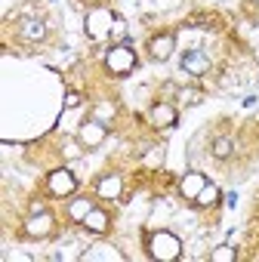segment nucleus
Wrapping results in <instances>:
<instances>
[{
    "mask_svg": "<svg viewBox=\"0 0 259 262\" xmlns=\"http://www.w3.org/2000/svg\"><path fill=\"white\" fill-rule=\"evenodd\" d=\"M145 250H148V256L155 262H176L182 256V241L173 231L161 228V231H148L145 234Z\"/></svg>",
    "mask_w": 259,
    "mask_h": 262,
    "instance_id": "nucleus-1",
    "label": "nucleus"
},
{
    "mask_svg": "<svg viewBox=\"0 0 259 262\" xmlns=\"http://www.w3.org/2000/svg\"><path fill=\"white\" fill-rule=\"evenodd\" d=\"M117 13L114 10H108V7H93L90 13H87V19H83V31H87V37L90 40H105V37H114V28H117Z\"/></svg>",
    "mask_w": 259,
    "mask_h": 262,
    "instance_id": "nucleus-2",
    "label": "nucleus"
},
{
    "mask_svg": "<svg viewBox=\"0 0 259 262\" xmlns=\"http://www.w3.org/2000/svg\"><path fill=\"white\" fill-rule=\"evenodd\" d=\"M105 68L114 74V77H126V74H133L136 68V53L130 43H114L108 53H105Z\"/></svg>",
    "mask_w": 259,
    "mask_h": 262,
    "instance_id": "nucleus-3",
    "label": "nucleus"
},
{
    "mask_svg": "<svg viewBox=\"0 0 259 262\" xmlns=\"http://www.w3.org/2000/svg\"><path fill=\"white\" fill-rule=\"evenodd\" d=\"M47 191L53 194V198H71L74 191H77V176L71 173V170H53L50 176H47Z\"/></svg>",
    "mask_w": 259,
    "mask_h": 262,
    "instance_id": "nucleus-4",
    "label": "nucleus"
},
{
    "mask_svg": "<svg viewBox=\"0 0 259 262\" xmlns=\"http://www.w3.org/2000/svg\"><path fill=\"white\" fill-rule=\"evenodd\" d=\"M53 228H56V219H53V213H50V210H37V213H31V216L25 219V234H28V237H34V241L50 237V234H53Z\"/></svg>",
    "mask_w": 259,
    "mask_h": 262,
    "instance_id": "nucleus-5",
    "label": "nucleus"
},
{
    "mask_svg": "<svg viewBox=\"0 0 259 262\" xmlns=\"http://www.w3.org/2000/svg\"><path fill=\"white\" fill-rule=\"evenodd\" d=\"M16 34H19L22 40H28V43H40V40L50 34V28H47V22H44L40 16H25V19L16 22Z\"/></svg>",
    "mask_w": 259,
    "mask_h": 262,
    "instance_id": "nucleus-6",
    "label": "nucleus"
},
{
    "mask_svg": "<svg viewBox=\"0 0 259 262\" xmlns=\"http://www.w3.org/2000/svg\"><path fill=\"white\" fill-rule=\"evenodd\" d=\"M105 139H108V126L99 123V120H83L80 129H77V142L83 148H99Z\"/></svg>",
    "mask_w": 259,
    "mask_h": 262,
    "instance_id": "nucleus-7",
    "label": "nucleus"
},
{
    "mask_svg": "<svg viewBox=\"0 0 259 262\" xmlns=\"http://www.w3.org/2000/svg\"><path fill=\"white\" fill-rule=\"evenodd\" d=\"M148 53H152L155 62H167V59L176 53V34H173V31H161V34H155V37L148 40Z\"/></svg>",
    "mask_w": 259,
    "mask_h": 262,
    "instance_id": "nucleus-8",
    "label": "nucleus"
},
{
    "mask_svg": "<svg viewBox=\"0 0 259 262\" xmlns=\"http://www.w3.org/2000/svg\"><path fill=\"white\" fill-rule=\"evenodd\" d=\"M210 56L204 53V50H188V53H182V59H179V68L185 71V74H191V77H201V74H207L210 71Z\"/></svg>",
    "mask_w": 259,
    "mask_h": 262,
    "instance_id": "nucleus-9",
    "label": "nucleus"
},
{
    "mask_svg": "<svg viewBox=\"0 0 259 262\" xmlns=\"http://www.w3.org/2000/svg\"><path fill=\"white\" fill-rule=\"evenodd\" d=\"M120 191H123V179H120L117 173L99 176V182H96V198H99V201H117Z\"/></svg>",
    "mask_w": 259,
    "mask_h": 262,
    "instance_id": "nucleus-10",
    "label": "nucleus"
},
{
    "mask_svg": "<svg viewBox=\"0 0 259 262\" xmlns=\"http://www.w3.org/2000/svg\"><path fill=\"white\" fill-rule=\"evenodd\" d=\"M80 259H83V262H123L126 256H123L114 244H93Z\"/></svg>",
    "mask_w": 259,
    "mask_h": 262,
    "instance_id": "nucleus-11",
    "label": "nucleus"
},
{
    "mask_svg": "<svg viewBox=\"0 0 259 262\" xmlns=\"http://www.w3.org/2000/svg\"><path fill=\"white\" fill-rule=\"evenodd\" d=\"M176 120H179V114L170 102H155L152 105V123L158 129H170V126H176Z\"/></svg>",
    "mask_w": 259,
    "mask_h": 262,
    "instance_id": "nucleus-12",
    "label": "nucleus"
},
{
    "mask_svg": "<svg viewBox=\"0 0 259 262\" xmlns=\"http://www.w3.org/2000/svg\"><path fill=\"white\" fill-rule=\"evenodd\" d=\"M80 225H83V231H87V234H105V231L111 228V216H108V210H99V207H93Z\"/></svg>",
    "mask_w": 259,
    "mask_h": 262,
    "instance_id": "nucleus-13",
    "label": "nucleus"
},
{
    "mask_svg": "<svg viewBox=\"0 0 259 262\" xmlns=\"http://www.w3.org/2000/svg\"><path fill=\"white\" fill-rule=\"evenodd\" d=\"M204 185H207V176H204V173H185L182 182H179V194L188 198V201H195Z\"/></svg>",
    "mask_w": 259,
    "mask_h": 262,
    "instance_id": "nucleus-14",
    "label": "nucleus"
},
{
    "mask_svg": "<svg viewBox=\"0 0 259 262\" xmlns=\"http://www.w3.org/2000/svg\"><path fill=\"white\" fill-rule=\"evenodd\" d=\"M93 207H96V204H93L90 198H83V194H80V198H74V201L68 204V216H71L74 222H83V219H87V213H90Z\"/></svg>",
    "mask_w": 259,
    "mask_h": 262,
    "instance_id": "nucleus-15",
    "label": "nucleus"
},
{
    "mask_svg": "<svg viewBox=\"0 0 259 262\" xmlns=\"http://www.w3.org/2000/svg\"><path fill=\"white\" fill-rule=\"evenodd\" d=\"M210 151H213V158H216V161H228V158L234 155V142H231L228 136H219V139H213Z\"/></svg>",
    "mask_w": 259,
    "mask_h": 262,
    "instance_id": "nucleus-16",
    "label": "nucleus"
},
{
    "mask_svg": "<svg viewBox=\"0 0 259 262\" xmlns=\"http://www.w3.org/2000/svg\"><path fill=\"white\" fill-rule=\"evenodd\" d=\"M219 194H222V191H219V185H213V182H207V185L201 188V194L195 198V204H198V207H213V204L219 201Z\"/></svg>",
    "mask_w": 259,
    "mask_h": 262,
    "instance_id": "nucleus-17",
    "label": "nucleus"
},
{
    "mask_svg": "<svg viewBox=\"0 0 259 262\" xmlns=\"http://www.w3.org/2000/svg\"><path fill=\"white\" fill-rule=\"evenodd\" d=\"M210 259H213V262H234V259H238V250L228 247V244H222V247H216V250L210 253Z\"/></svg>",
    "mask_w": 259,
    "mask_h": 262,
    "instance_id": "nucleus-18",
    "label": "nucleus"
},
{
    "mask_svg": "<svg viewBox=\"0 0 259 262\" xmlns=\"http://www.w3.org/2000/svg\"><path fill=\"white\" fill-rule=\"evenodd\" d=\"M207 96L201 93V90H179V102H185V105H201Z\"/></svg>",
    "mask_w": 259,
    "mask_h": 262,
    "instance_id": "nucleus-19",
    "label": "nucleus"
},
{
    "mask_svg": "<svg viewBox=\"0 0 259 262\" xmlns=\"http://www.w3.org/2000/svg\"><path fill=\"white\" fill-rule=\"evenodd\" d=\"M77 145H80V142H77ZM77 145H74V142H68V145L62 148V155H68V158H77V155H80V151H77Z\"/></svg>",
    "mask_w": 259,
    "mask_h": 262,
    "instance_id": "nucleus-20",
    "label": "nucleus"
},
{
    "mask_svg": "<svg viewBox=\"0 0 259 262\" xmlns=\"http://www.w3.org/2000/svg\"><path fill=\"white\" fill-rule=\"evenodd\" d=\"M65 105H68V108H77V105H80V96H77V93H68V102H65Z\"/></svg>",
    "mask_w": 259,
    "mask_h": 262,
    "instance_id": "nucleus-21",
    "label": "nucleus"
},
{
    "mask_svg": "<svg viewBox=\"0 0 259 262\" xmlns=\"http://www.w3.org/2000/svg\"><path fill=\"white\" fill-rule=\"evenodd\" d=\"M256 4H259V0H256Z\"/></svg>",
    "mask_w": 259,
    "mask_h": 262,
    "instance_id": "nucleus-22",
    "label": "nucleus"
}]
</instances>
